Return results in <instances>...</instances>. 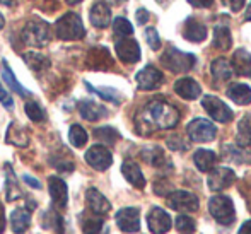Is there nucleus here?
Returning <instances> with one entry per match:
<instances>
[{
	"label": "nucleus",
	"instance_id": "48",
	"mask_svg": "<svg viewBox=\"0 0 251 234\" xmlns=\"http://www.w3.org/2000/svg\"><path fill=\"white\" fill-rule=\"evenodd\" d=\"M193 7H210L214 0H188Z\"/></svg>",
	"mask_w": 251,
	"mask_h": 234
},
{
	"label": "nucleus",
	"instance_id": "52",
	"mask_svg": "<svg viewBox=\"0 0 251 234\" xmlns=\"http://www.w3.org/2000/svg\"><path fill=\"white\" fill-rule=\"evenodd\" d=\"M245 19H246V21H251V3H250V5H248V9H246Z\"/></svg>",
	"mask_w": 251,
	"mask_h": 234
},
{
	"label": "nucleus",
	"instance_id": "35",
	"mask_svg": "<svg viewBox=\"0 0 251 234\" xmlns=\"http://www.w3.org/2000/svg\"><path fill=\"white\" fill-rule=\"evenodd\" d=\"M87 139H89V135H87V132H86V129H84V127L77 125V123L70 127L69 140H70V144H72L74 147H77V149L84 147V145H86V142H87Z\"/></svg>",
	"mask_w": 251,
	"mask_h": 234
},
{
	"label": "nucleus",
	"instance_id": "4",
	"mask_svg": "<svg viewBox=\"0 0 251 234\" xmlns=\"http://www.w3.org/2000/svg\"><path fill=\"white\" fill-rule=\"evenodd\" d=\"M161 62H162V65L168 67L171 72L183 74L193 69L197 58L192 53H185L178 48H168V52H164V55L161 56Z\"/></svg>",
	"mask_w": 251,
	"mask_h": 234
},
{
	"label": "nucleus",
	"instance_id": "42",
	"mask_svg": "<svg viewBox=\"0 0 251 234\" xmlns=\"http://www.w3.org/2000/svg\"><path fill=\"white\" fill-rule=\"evenodd\" d=\"M146 40H147V45H149L152 50L161 48V38H159V33L154 27H147L146 29Z\"/></svg>",
	"mask_w": 251,
	"mask_h": 234
},
{
	"label": "nucleus",
	"instance_id": "55",
	"mask_svg": "<svg viewBox=\"0 0 251 234\" xmlns=\"http://www.w3.org/2000/svg\"><path fill=\"white\" fill-rule=\"evenodd\" d=\"M3 24H5V19H3V16L0 14V29L3 27Z\"/></svg>",
	"mask_w": 251,
	"mask_h": 234
},
{
	"label": "nucleus",
	"instance_id": "11",
	"mask_svg": "<svg viewBox=\"0 0 251 234\" xmlns=\"http://www.w3.org/2000/svg\"><path fill=\"white\" fill-rule=\"evenodd\" d=\"M116 224L123 233H137L140 229V214L139 208L135 207H126L118 210L116 214Z\"/></svg>",
	"mask_w": 251,
	"mask_h": 234
},
{
	"label": "nucleus",
	"instance_id": "5",
	"mask_svg": "<svg viewBox=\"0 0 251 234\" xmlns=\"http://www.w3.org/2000/svg\"><path fill=\"white\" fill-rule=\"evenodd\" d=\"M208 210H210L212 217L215 219L221 224H231L236 217L234 212V204L229 197H224V195H217V197H212L210 202H208Z\"/></svg>",
	"mask_w": 251,
	"mask_h": 234
},
{
	"label": "nucleus",
	"instance_id": "9",
	"mask_svg": "<svg viewBox=\"0 0 251 234\" xmlns=\"http://www.w3.org/2000/svg\"><path fill=\"white\" fill-rule=\"evenodd\" d=\"M168 204L178 212H195L199 210V198L190 191H173L168 197Z\"/></svg>",
	"mask_w": 251,
	"mask_h": 234
},
{
	"label": "nucleus",
	"instance_id": "33",
	"mask_svg": "<svg viewBox=\"0 0 251 234\" xmlns=\"http://www.w3.org/2000/svg\"><path fill=\"white\" fill-rule=\"evenodd\" d=\"M214 47L219 50H229L232 47V38H231V31L227 26H215L214 29Z\"/></svg>",
	"mask_w": 251,
	"mask_h": 234
},
{
	"label": "nucleus",
	"instance_id": "53",
	"mask_svg": "<svg viewBox=\"0 0 251 234\" xmlns=\"http://www.w3.org/2000/svg\"><path fill=\"white\" fill-rule=\"evenodd\" d=\"M65 2L69 3V5H77V3H80L82 0H65Z\"/></svg>",
	"mask_w": 251,
	"mask_h": 234
},
{
	"label": "nucleus",
	"instance_id": "32",
	"mask_svg": "<svg viewBox=\"0 0 251 234\" xmlns=\"http://www.w3.org/2000/svg\"><path fill=\"white\" fill-rule=\"evenodd\" d=\"M238 145L241 147H248L251 145V113L245 115L241 122L238 123V135H236Z\"/></svg>",
	"mask_w": 251,
	"mask_h": 234
},
{
	"label": "nucleus",
	"instance_id": "56",
	"mask_svg": "<svg viewBox=\"0 0 251 234\" xmlns=\"http://www.w3.org/2000/svg\"><path fill=\"white\" fill-rule=\"evenodd\" d=\"M0 215H3V204L0 202Z\"/></svg>",
	"mask_w": 251,
	"mask_h": 234
},
{
	"label": "nucleus",
	"instance_id": "51",
	"mask_svg": "<svg viewBox=\"0 0 251 234\" xmlns=\"http://www.w3.org/2000/svg\"><path fill=\"white\" fill-rule=\"evenodd\" d=\"M0 3H2V5L10 7V5H14V3H16V0H0Z\"/></svg>",
	"mask_w": 251,
	"mask_h": 234
},
{
	"label": "nucleus",
	"instance_id": "25",
	"mask_svg": "<svg viewBox=\"0 0 251 234\" xmlns=\"http://www.w3.org/2000/svg\"><path fill=\"white\" fill-rule=\"evenodd\" d=\"M5 142L10 145H16V147H26L29 144V135H27L23 127H19L17 123H10L9 130H7Z\"/></svg>",
	"mask_w": 251,
	"mask_h": 234
},
{
	"label": "nucleus",
	"instance_id": "7",
	"mask_svg": "<svg viewBox=\"0 0 251 234\" xmlns=\"http://www.w3.org/2000/svg\"><path fill=\"white\" fill-rule=\"evenodd\" d=\"M201 106L205 108V111L215 120V122H221V123H227L232 120V109L229 108L226 103H222L219 98L215 96H203L201 99Z\"/></svg>",
	"mask_w": 251,
	"mask_h": 234
},
{
	"label": "nucleus",
	"instance_id": "23",
	"mask_svg": "<svg viewBox=\"0 0 251 234\" xmlns=\"http://www.w3.org/2000/svg\"><path fill=\"white\" fill-rule=\"evenodd\" d=\"M31 224V210L26 208H14L10 214V226L16 234H24Z\"/></svg>",
	"mask_w": 251,
	"mask_h": 234
},
{
	"label": "nucleus",
	"instance_id": "38",
	"mask_svg": "<svg viewBox=\"0 0 251 234\" xmlns=\"http://www.w3.org/2000/svg\"><path fill=\"white\" fill-rule=\"evenodd\" d=\"M113 31H115L116 36L120 38H125V36H132L133 34V26L130 24L128 19L125 17H116L113 21Z\"/></svg>",
	"mask_w": 251,
	"mask_h": 234
},
{
	"label": "nucleus",
	"instance_id": "18",
	"mask_svg": "<svg viewBox=\"0 0 251 234\" xmlns=\"http://www.w3.org/2000/svg\"><path fill=\"white\" fill-rule=\"evenodd\" d=\"M175 91H176V94H178L179 98L188 99V101L197 99L200 96V93H201L200 86L193 79H190V77H183V79L176 80V82H175Z\"/></svg>",
	"mask_w": 251,
	"mask_h": 234
},
{
	"label": "nucleus",
	"instance_id": "2",
	"mask_svg": "<svg viewBox=\"0 0 251 234\" xmlns=\"http://www.w3.org/2000/svg\"><path fill=\"white\" fill-rule=\"evenodd\" d=\"M50 24L45 23L41 19H31L26 23L23 33H21V40L27 47L34 48H43L50 43Z\"/></svg>",
	"mask_w": 251,
	"mask_h": 234
},
{
	"label": "nucleus",
	"instance_id": "28",
	"mask_svg": "<svg viewBox=\"0 0 251 234\" xmlns=\"http://www.w3.org/2000/svg\"><path fill=\"white\" fill-rule=\"evenodd\" d=\"M227 96L236 104H250L251 103V87L246 84H232L227 87Z\"/></svg>",
	"mask_w": 251,
	"mask_h": 234
},
{
	"label": "nucleus",
	"instance_id": "40",
	"mask_svg": "<svg viewBox=\"0 0 251 234\" xmlns=\"http://www.w3.org/2000/svg\"><path fill=\"white\" fill-rule=\"evenodd\" d=\"M175 226L179 234H193L195 233V228H197L195 221H193L192 217H188V215H179V217L176 219Z\"/></svg>",
	"mask_w": 251,
	"mask_h": 234
},
{
	"label": "nucleus",
	"instance_id": "15",
	"mask_svg": "<svg viewBox=\"0 0 251 234\" xmlns=\"http://www.w3.org/2000/svg\"><path fill=\"white\" fill-rule=\"evenodd\" d=\"M48 190H50V197L53 200V205L56 208H63L69 202V188L67 183L58 176H50L48 178Z\"/></svg>",
	"mask_w": 251,
	"mask_h": 234
},
{
	"label": "nucleus",
	"instance_id": "21",
	"mask_svg": "<svg viewBox=\"0 0 251 234\" xmlns=\"http://www.w3.org/2000/svg\"><path fill=\"white\" fill-rule=\"evenodd\" d=\"M5 198L9 202H14V200H19L23 197V191L19 188V183H17V178H16V173H14L12 166L7 162L5 166Z\"/></svg>",
	"mask_w": 251,
	"mask_h": 234
},
{
	"label": "nucleus",
	"instance_id": "34",
	"mask_svg": "<svg viewBox=\"0 0 251 234\" xmlns=\"http://www.w3.org/2000/svg\"><path fill=\"white\" fill-rule=\"evenodd\" d=\"M102 228H104V221L98 214L86 215L82 219V233L84 234H101Z\"/></svg>",
	"mask_w": 251,
	"mask_h": 234
},
{
	"label": "nucleus",
	"instance_id": "30",
	"mask_svg": "<svg viewBox=\"0 0 251 234\" xmlns=\"http://www.w3.org/2000/svg\"><path fill=\"white\" fill-rule=\"evenodd\" d=\"M193 161H195V166L200 169V171H210L214 169L215 162H217V156L212 151H207V149H200V151L195 152L193 156Z\"/></svg>",
	"mask_w": 251,
	"mask_h": 234
},
{
	"label": "nucleus",
	"instance_id": "3",
	"mask_svg": "<svg viewBox=\"0 0 251 234\" xmlns=\"http://www.w3.org/2000/svg\"><path fill=\"white\" fill-rule=\"evenodd\" d=\"M55 34H56V38L65 40V41L80 40V38H84V34H86L82 19L74 12L65 14V16H62L58 21H56Z\"/></svg>",
	"mask_w": 251,
	"mask_h": 234
},
{
	"label": "nucleus",
	"instance_id": "26",
	"mask_svg": "<svg viewBox=\"0 0 251 234\" xmlns=\"http://www.w3.org/2000/svg\"><path fill=\"white\" fill-rule=\"evenodd\" d=\"M222 152H224L226 159L238 162V164H250L251 162V154L248 151H245L241 145H224Z\"/></svg>",
	"mask_w": 251,
	"mask_h": 234
},
{
	"label": "nucleus",
	"instance_id": "29",
	"mask_svg": "<svg viewBox=\"0 0 251 234\" xmlns=\"http://www.w3.org/2000/svg\"><path fill=\"white\" fill-rule=\"evenodd\" d=\"M23 60L26 62V65L29 67L31 70H34V72H41V70H45V69L50 67V58L45 56L43 53H40V52L24 53Z\"/></svg>",
	"mask_w": 251,
	"mask_h": 234
},
{
	"label": "nucleus",
	"instance_id": "12",
	"mask_svg": "<svg viewBox=\"0 0 251 234\" xmlns=\"http://www.w3.org/2000/svg\"><path fill=\"white\" fill-rule=\"evenodd\" d=\"M236 180V175L232 169L229 168H215L210 169V175H208V188L212 191H222L227 186H231Z\"/></svg>",
	"mask_w": 251,
	"mask_h": 234
},
{
	"label": "nucleus",
	"instance_id": "20",
	"mask_svg": "<svg viewBox=\"0 0 251 234\" xmlns=\"http://www.w3.org/2000/svg\"><path fill=\"white\" fill-rule=\"evenodd\" d=\"M122 173L125 176V180L133 185L135 188H144L146 186V178L142 175V169L139 168V164L133 161H125L122 166Z\"/></svg>",
	"mask_w": 251,
	"mask_h": 234
},
{
	"label": "nucleus",
	"instance_id": "19",
	"mask_svg": "<svg viewBox=\"0 0 251 234\" xmlns=\"http://www.w3.org/2000/svg\"><path fill=\"white\" fill-rule=\"evenodd\" d=\"M79 113L87 122H96V120H101L108 115V109L102 104H98V103L87 99V101L79 103Z\"/></svg>",
	"mask_w": 251,
	"mask_h": 234
},
{
	"label": "nucleus",
	"instance_id": "10",
	"mask_svg": "<svg viewBox=\"0 0 251 234\" xmlns=\"http://www.w3.org/2000/svg\"><path fill=\"white\" fill-rule=\"evenodd\" d=\"M116 55L123 63H135L140 60V47L132 38H120L115 45Z\"/></svg>",
	"mask_w": 251,
	"mask_h": 234
},
{
	"label": "nucleus",
	"instance_id": "41",
	"mask_svg": "<svg viewBox=\"0 0 251 234\" xmlns=\"http://www.w3.org/2000/svg\"><path fill=\"white\" fill-rule=\"evenodd\" d=\"M43 224H45V228L53 226L56 234H63V219H62V215H58L56 212H47V214H45Z\"/></svg>",
	"mask_w": 251,
	"mask_h": 234
},
{
	"label": "nucleus",
	"instance_id": "14",
	"mask_svg": "<svg viewBox=\"0 0 251 234\" xmlns=\"http://www.w3.org/2000/svg\"><path fill=\"white\" fill-rule=\"evenodd\" d=\"M147 224H149V229L154 234H166L171 229L173 222L168 212H164L159 207H152L149 215H147Z\"/></svg>",
	"mask_w": 251,
	"mask_h": 234
},
{
	"label": "nucleus",
	"instance_id": "37",
	"mask_svg": "<svg viewBox=\"0 0 251 234\" xmlns=\"http://www.w3.org/2000/svg\"><path fill=\"white\" fill-rule=\"evenodd\" d=\"M94 137H96L100 142H102V144L113 145L120 139V133L116 132L115 129H111V127H101V129L94 130Z\"/></svg>",
	"mask_w": 251,
	"mask_h": 234
},
{
	"label": "nucleus",
	"instance_id": "49",
	"mask_svg": "<svg viewBox=\"0 0 251 234\" xmlns=\"http://www.w3.org/2000/svg\"><path fill=\"white\" fill-rule=\"evenodd\" d=\"M238 234H251V221H246L238 231Z\"/></svg>",
	"mask_w": 251,
	"mask_h": 234
},
{
	"label": "nucleus",
	"instance_id": "1",
	"mask_svg": "<svg viewBox=\"0 0 251 234\" xmlns=\"http://www.w3.org/2000/svg\"><path fill=\"white\" fill-rule=\"evenodd\" d=\"M179 122V113L169 103L162 99H154L147 103L139 111L135 120L137 132L140 135H149L154 130H169L175 129Z\"/></svg>",
	"mask_w": 251,
	"mask_h": 234
},
{
	"label": "nucleus",
	"instance_id": "31",
	"mask_svg": "<svg viewBox=\"0 0 251 234\" xmlns=\"http://www.w3.org/2000/svg\"><path fill=\"white\" fill-rule=\"evenodd\" d=\"M232 69L241 76H250L251 74V55L246 50H238L232 56Z\"/></svg>",
	"mask_w": 251,
	"mask_h": 234
},
{
	"label": "nucleus",
	"instance_id": "54",
	"mask_svg": "<svg viewBox=\"0 0 251 234\" xmlns=\"http://www.w3.org/2000/svg\"><path fill=\"white\" fill-rule=\"evenodd\" d=\"M108 2L115 3V5H120V3H123V2H125V0H108Z\"/></svg>",
	"mask_w": 251,
	"mask_h": 234
},
{
	"label": "nucleus",
	"instance_id": "44",
	"mask_svg": "<svg viewBox=\"0 0 251 234\" xmlns=\"http://www.w3.org/2000/svg\"><path fill=\"white\" fill-rule=\"evenodd\" d=\"M0 103H2V104L5 106L7 109H10V108H12V104H14L12 98H10L9 93H7V91L3 89L2 84H0Z\"/></svg>",
	"mask_w": 251,
	"mask_h": 234
},
{
	"label": "nucleus",
	"instance_id": "43",
	"mask_svg": "<svg viewBox=\"0 0 251 234\" xmlns=\"http://www.w3.org/2000/svg\"><path fill=\"white\" fill-rule=\"evenodd\" d=\"M144 159H147L151 164L157 166V164H161V162L164 161V156H162L161 149H152V151L144 152Z\"/></svg>",
	"mask_w": 251,
	"mask_h": 234
},
{
	"label": "nucleus",
	"instance_id": "13",
	"mask_svg": "<svg viewBox=\"0 0 251 234\" xmlns=\"http://www.w3.org/2000/svg\"><path fill=\"white\" fill-rule=\"evenodd\" d=\"M135 80H137L139 89H142V91L157 89V87L162 84V72L155 69V67L147 65L146 69H142L139 74H137Z\"/></svg>",
	"mask_w": 251,
	"mask_h": 234
},
{
	"label": "nucleus",
	"instance_id": "6",
	"mask_svg": "<svg viewBox=\"0 0 251 234\" xmlns=\"http://www.w3.org/2000/svg\"><path fill=\"white\" fill-rule=\"evenodd\" d=\"M186 133L193 142H210L217 135V129L212 122L203 118H195L193 122L188 123Z\"/></svg>",
	"mask_w": 251,
	"mask_h": 234
},
{
	"label": "nucleus",
	"instance_id": "22",
	"mask_svg": "<svg viewBox=\"0 0 251 234\" xmlns=\"http://www.w3.org/2000/svg\"><path fill=\"white\" fill-rule=\"evenodd\" d=\"M183 34H185L186 40L192 41V43H201V41L207 38V27L201 23H199L197 19L190 17L185 23V31H183Z\"/></svg>",
	"mask_w": 251,
	"mask_h": 234
},
{
	"label": "nucleus",
	"instance_id": "47",
	"mask_svg": "<svg viewBox=\"0 0 251 234\" xmlns=\"http://www.w3.org/2000/svg\"><path fill=\"white\" fill-rule=\"evenodd\" d=\"M149 21V12L146 9H139L137 10V23L139 24H146Z\"/></svg>",
	"mask_w": 251,
	"mask_h": 234
},
{
	"label": "nucleus",
	"instance_id": "24",
	"mask_svg": "<svg viewBox=\"0 0 251 234\" xmlns=\"http://www.w3.org/2000/svg\"><path fill=\"white\" fill-rule=\"evenodd\" d=\"M2 79L7 82V86L10 87V89L14 91V93H17L21 96V98H27V96H31L29 91L26 89L24 86H21L19 80L16 79V76H14V72L10 70L9 63H7V60H2Z\"/></svg>",
	"mask_w": 251,
	"mask_h": 234
},
{
	"label": "nucleus",
	"instance_id": "8",
	"mask_svg": "<svg viewBox=\"0 0 251 234\" xmlns=\"http://www.w3.org/2000/svg\"><path fill=\"white\" fill-rule=\"evenodd\" d=\"M86 162L96 171H106L113 164V156L104 145H93L86 152Z\"/></svg>",
	"mask_w": 251,
	"mask_h": 234
},
{
	"label": "nucleus",
	"instance_id": "36",
	"mask_svg": "<svg viewBox=\"0 0 251 234\" xmlns=\"http://www.w3.org/2000/svg\"><path fill=\"white\" fill-rule=\"evenodd\" d=\"M86 87L91 91V93H94V94L100 96V98H102L104 101H111V103H115V104H120V101H122V96L118 94V91L111 89V87H93L89 82H86Z\"/></svg>",
	"mask_w": 251,
	"mask_h": 234
},
{
	"label": "nucleus",
	"instance_id": "39",
	"mask_svg": "<svg viewBox=\"0 0 251 234\" xmlns=\"http://www.w3.org/2000/svg\"><path fill=\"white\" fill-rule=\"evenodd\" d=\"M24 111H26V115L29 116L31 122H34V123H40L45 120L43 108H41L36 101H27L26 104H24Z\"/></svg>",
	"mask_w": 251,
	"mask_h": 234
},
{
	"label": "nucleus",
	"instance_id": "57",
	"mask_svg": "<svg viewBox=\"0 0 251 234\" xmlns=\"http://www.w3.org/2000/svg\"><path fill=\"white\" fill-rule=\"evenodd\" d=\"M250 76H251V74H250Z\"/></svg>",
	"mask_w": 251,
	"mask_h": 234
},
{
	"label": "nucleus",
	"instance_id": "17",
	"mask_svg": "<svg viewBox=\"0 0 251 234\" xmlns=\"http://www.w3.org/2000/svg\"><path fill=\"white\" fill-rule=\"evenodd\" d=\"M89 19L94 27L104 29V27H108L111 24V10H109V7L104 2H96L91 7Z\"/></svg>",
	"mask_w": 251,
	"mask_h": 234
},
{
	"label": "nucleus",
	"instance_id": "46",
	"mask_svg": "<svg viewBox=\"0 0 251 234\" xmlns=\"http://www.w3.org/2000/svg\"><path fill=\"white\" fill-rule=\"evenodd\" d=\"M23 180H24V182H26L27 185H29L31 188H34V190H40V188H41V183L38 182L36 178H33V176H29V175H24V176H23Z\"/></svg>",
	"mask_w": 251,
	"mask_h": 234
},
{
	"label": "nucleus",
	"instance_id": "50",
	"mask_svg": "<svg viewBox=\"0 0 251 234\" xmlns=\"http://www.w3.org/2000/svg\"><path fill=\"white\" fill-rule=\"evenodd\" d=\"M5 231V219H3V215H0V234Z\"/></svg>",
	"mask_w": 251,
	"mask_h": 234
},
{
	"label": "nucleus",
	"instance_id": "16",
	"mask_svg": "<svg viewBox=\"0 0 251 234\" xmlns=\"http://www.w3.org/2000/svg\"><path fill=\"white\" fill-rule=\"evenodd\" d=\"M86 202H87V207L93 210V214L104 215L111 210V204H109L108 198L98 188H89L86 191Z\"/></svg>",
	"mask_w": 251,
	"mask_h": 234
},
{
	"label": "nucleus",
	"instance_id": "45",
	"mask_svg": "<svg viewBox=\"0 0 251 234\" xmlns=\"http://www.w3.org/2000/svg\"><path fill=\"white\" fill-rule=\"evenodd\" d=\"M226 3H227L229 7H231V10H234V12H239V10L243 9V5H245V0H224Z\"/></svg>",
	"mask_w": 251,
	"mask_h": 234
},
{
	"label": "nucleus",
	"instance_id": "27",
	"mask_svg": "<svg viewBox=\"0 0 251 234\" xmlns=\"http://www.w3.org/2000/svg\"><path fill=\"white\" fill-rule=\"evenodd\" d=\"M210 72H212V76H214L215 80H219V82H226V80H229L232 77V67L226 58H217V60L212 62Z\"/></svg>",
	"mask_w": 251,
	"mask_h": 234
}]
</instances>
